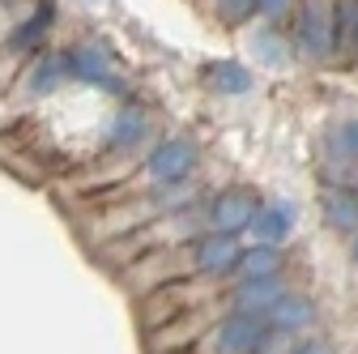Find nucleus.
<instances>
[{"mask_svg": "<svg viewBox=\"0 0 358 354\" xmlns=\"http://www.w3.org/2000/svg\"><path fill=\"white\" fill-rule=\"evenodd\" d=\"M273 329H268L264 316H252V312H227L201 341L209 346V354H264L273 346Z\"/></svg>", "mask_w": 358, "mask_h": 354, "instance_id": "f257e3e1", "label": "nucleus"}, {"mask_svg": "<svg viewBox=\"0 0 358 354\" xmlns=\"http://www.w3.org/2000/svg\"><path fill=\"white\" fill-rule=\"evenodd\" d=\"M145 180L158 188H175V184H188L192 171H196V146L184 137H166L158 146H150L145 154Z\"/></svg>", "mask_w": 358, "mask_h": 354, "instance_id": "f03ea898", "label": "nucleus"}, {"mask_svg": "<svg viewBox=\"0 0 358 354\" xmlns=\"http://www.w3.org/2000/svg\"><path fill=\"white\" fill-rule=\"evenodd\" d=\"M333 5H337V0H299L294 48H299L307 60L333 56Z\"/></svg>", "mask_w": 358, "mask_h": 354, "instance_id": "7ed1b4c3", "label": "nucleus"}, {"mask_svg": "<svg viewBox=\"0 0 358 354\" xmlns=\"http://www.w3.org/2000/svg\"><path fill=\"white\" fill-rule=\"evenodd\" d=\"M239 252H243L239 235H227V231H205V235H196V243L188 248V269H192L196 278H209V282L231 278Z\"/></svg>", "mask_w": 358, "mask_h": 354, "instance_id": "20e7f679", "label": "nucleus"}, {"mask_svg": "<svg viewBox=\"0 0 358 354\" xmlns=\"http://www.w3.org/2000/svg\"><path fill=\"white\" fill-rule=\"evenodd\" d=\"M69 69H73L77 81H90L103 94H124V77L99 43H77V48H69Z\"/></svg>", "mask_w": 358, "mask_h": 354, "instance_id": "39448f33", "label": "nucleus"}, {"mask_svg": "<svg viewBox=\"0 0 358 354\" xmlns=\"http://www.w3.org/2000/svg\"><path fill=\"white\" fill-rule=\"evenodd\" d=\"M260 201L243 188H227V192H217L209 205H205V222L209 231H227V235H239L252 227V218H256Z\"/></svg>", "mask_w": 358, "mask_h": 354, "instance_id": "423d86ee", "label": "nucleus"}, {"mask_svg": "<svg viewBox=\"0 0 358 354\" xmlns=\"http://www.w3.org/2000/svg\"><path fill=\"white\" fill-rule=\"evenodd\" d=\"M286 295V282L278 274H264V278H235V290H231V312H252V316H264L268 307Z\"/></svg>", "mask_w": 358, "mask_h": 354, "instance_id": "0eeeda50", "label": "nucleus"}, {"mask_svg": "<svg viewBox=\"0 0 358 354\" xmlns=\"http://www.w3.org/2000/svg\"><path fill=\"white\" fill-rule=\"evenodd\" d=\"M150 141V115L141 111V107H132V103H124L115 115H111V124H107V150L111 154H128V150H141Z\"/></svg>", "mask_w": 358, "mask_h": 354, "instance_id": "6e6552de", "label": "nucleus"}, {"mask_svg": "<svg viewBox=\"0 0 358 354\" xmlns=\"http://www.w3.org/2000/svg\"><path fill=\"white\" fill-rule=\"evenodd\" d=\"M294 222H299V209H294L290 201H268V205L256 209V218H252L248 231L256 235V243H273V248H282V243L290 239Z\"/></svg>", "mask_w": 358, "mask_h": 354, "instance_id": "1a4fd4ad", "label": "nucleus"}, {"mask_svg": "<svg viewBox=\"0 0 358 354\" xmlns=\"http://www.w3.org/2000/svg\"><path fill=\"white\" fill-rule=\"evenodd\" d=\"M52 26H56V5H52V0H38V5H34V13L9 30V38H5V52H9V56H26V52H34L38 43L48 38V30H52Z\"/></svg>", "mask_w": 358, "mask_h": 354, "instance_id": "9d476101", "label": "nucleus"}, {"mask_svg": "<svg viewBox=\"0 0 358 354\" xmlns=\"http://www.w3.org/2000/svg\"><path fill=\"white\" fill-rule=\"evenodd\" d=\"M264 320H268V329H273V333H303V329H311V320H316V307H311V299L286 290L264 312Z\"/></svg>", "mask_w": 358, "mask_h": 354, "instance_id": "9b49d317", "label": "nucleus"}, {"mask_svg": "<svg viewBox=\"0 0 358 354\" xmlns=\"http://www.w3.org/2000/svg\"><path fill=\"white\" fill-rule=\"evenodd\" d=\"M64 81H73L69 52H48V56H38V60L26 69V90H30V94H56Z\"/></svg>", "mask_w": 358, "mask_h": 354, "instance_id": "f8f14e48", "label": "nucleus"}, {"mask_svg": "<svg viewBox=\"0 0 358 354\" xmlns=\"http://www.w3.org/2000/svg\"><path fill=\"white\" fill-rule=\"evenodd\" d=\"M324 222L333 231H345V235L358 231V192L354 188L329 184V192H324Z\"/></svg>", "mask_w": 358, "mask_h": 354, "instance_id": "ddd939ff", "label": "nucleus"}, {"mask_svg": "<svg viewBox=\"0 0 358 354\" xmlns=\"http://www.w3.org/2000/svg\"><path fill=\"white\" fill-rule=\"evenodd\" d=\"M264 274H282V252L273 243H252L239 252L231 278H264Z\"/></svg>", "mask_w": 358, "mask_h": 354, "instance_id": "4468645a", "label": "nucleus"}, {"mask_svg": "<svg viewBox=\"0 0 358 354\" xmlns=\"http://www.w3.org/2000/svg\"><path fill=\"white\" fill-rule=\"evenodd\" d=\"M209 85L222 94H248L252 90V73L235 60H222V64H209Z\"/></svg>", "mask_w": 358, "mask_h": 354, "instance_id": "2eb2a0df", "label": "nucleus"}, {"mask_svg": "<svg viewBox=\"0 0 358 354\" xmlns=\"http://www.w3.org/2000/svg\"><path fill=\"white\" fill-rule=\"evenodd\" d=\"M252 52H256L260 64H268V69H282V64L290 60V48H282V43H278V30H273V26H264V30L252 34Z\"/></svg>", "mask_w": 358, "mask_h": 354, "instance_id": "dca6fc26", "label": "nucleus"}, {"mask_svg": "<svg viewBox=\"0 0 358 354\" xmlns=\"http://www.w3.org/2000/svg\"><path fill=\"white\" fill-rule=\"evenodd\" d=\"M329 150H333L341 162L358 167V120H345V124H337V128L329 132Z\"/></svg>", "mask_w": 358, "mask_h": 354, "instance_id": "f3484780", "label": "nucleus"}, {"mask_svg": "<svg viewBox=\"0 0 358 354\" xmlns=\"http://www.w3.org/2000/svg\"><path fill=\"white\" fill-rule=\"evenodd\" d=\"M217 17L222 22H248V17H256V0H217Z\"/></svg>", "mask_w": 358, "mask_h": 354, "instance_id": "a211bd4d", "label": "nucleus"}, {"mask_svg": "<svg viewBox=\"0 0 358 354\" xmlns=\"http://www.w3.org/2000/svg\"><path fill=\"white\" fill-rule=\"evenodd\" d=\"M294 13V0H256V17H264L268 26H278Z\"/></svg>", "mask_w": 358, "mask_h": 354, "instance_id": "6ab92c4d", "label": "nucleus"}, {"mask_svg": "<svg viewBox=\"0 0 358 354\" xmlns=\"http://www.w3.org/2000/svg\"><path fill=\"white\" fill-rule=\"evenodd\" d=\"M290 354H333V350H329L324 341H299V346H294Z\"/></svg>", "mask_w": 358, "mask_h": 354, "instance_id": "aec40b11", "label": "nucleus"}, {"mask_svg": "<svg viewBox=\"0 0 358 354\" xmlns=\"http://www.w3.org/2000/svg\"><path fill=\"white\" fill-rule=\"evenodd\" d=\"M354 260H358V231H354Z\"/></svg>", "mask_w": 358, "mask_h": 354, "instance_id": "412c9836", "label": "nucleus"}, {"mask_svg": "<svg viewBox=\"0 0 358 354\" xmlns=\"http://www.w3.org/2000/svg\"><path fill=\"white\" fill-rule=\"evenodd\" d=\"M0 5H9V0H0Z\"/></svg>", "mask_w": 358, "mask_h": 354, "instance_id": "4be33fe9", "label": "nucleus"}]
</instances>
